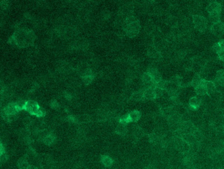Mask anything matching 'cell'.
<instances>
[{"label":"cell","instance_id":"obj_6","mask_svg":"<svg viewBox=\"0 0 224 169\" xmlns=\"http://www.w3.org/2000/svg\"><path fill=\"white\" fill-rule=\"evenodd\" d=\"M40 108V107H39V106L36 102L33 101H26L25 107H24V109L26 110L28 112H30L31 114L37 116V114Z\"/></svg>","mask_w":224,"mask_h":169},{"label":"cell","instance_id":"obj_20","mask_svg":"<svg viewBox=\"0 0 224 169\" xmlns=\"http://www.w3.org/2000/svg\"><path fill=\"white\" fill-rule=\"evenodd\" d=\"M30 165V164H29L26 159H20L18 162V167L19 169H28Z\"/></svg>","mask_w":224,"mask_h":169},{"label":"cell","instance_id":"obj_8","mask_svg":"<svg viewBox=\"0 0 224 169\" xmlns=\"http://www.w3.org/2000/svg\"><path fill=\"white\" fill-rule=\"evenodd\" d=\"M213 81L216 86H219L220 87L224 88V70H219L216 72Z\"/></svg>","mask_w":224,"mask_h":169},{"label":"cell","instance_id":"obj_16","mask_svg":"<svg viewBox=\"0 0 224 169\" xmlns=\"http://www.w3.org/2000/svg\"><path fill=\"white\" fill-rule=\"evenodd\" d=\"M141 116H142L141 112L138 111H133L129 112V114H127V116H128L129 121L130 123L131 122L135 123V122L138 121L141 118Z\"/></svg>","mask_w":224,"mask_h":169},{"label":"cell","instance_id":"obj_3","mask_svg":"<svg viewBox=\"0 0 224 169\" xmlns=\"http://www.w3.org/2000/svg\"><path fill=\"white\" fill-rule=\"evenodd\" d=\"M210 31L217 37L221 36L224 34V22L219 21L215 24H212L210 27Z\"/></svg>","mask_w":224,"mask_h":169},{"label":"cell","instance_id":"obj_5","mask_svg":"<svg viewBox=\"0 0 224 169\" xmlns=\"http://www.w3.org/2000/svg\"><path fill=\"white\" fill-rule=\"evenodd\" d=\"M203 101L201 98L197 96H193L189 99L188 106H189V109L192 110V111H197L201 107Z\"/></svg>","mask_w":224,"mask_h":169},{"label":"cell","instance_id":"obj_11","mask_svg":"<svg viewBox=\"0 0 224 169\" xmlns=\"http://www.w3.org/2000/svg\"><path fill=\"white\" fill-rule=\"evenodd\" d=\"M194 92H195V93L197 96L201 97L208 95L207 90V88H206V85L205 82V79L203 80V82H201V84L199 85V86H197L196 88H194Z\"/></svg>","mask_w":224,"mask_h":169},{"label":"cell","instance_id":"obj_2","mask_svg":"<svg viewBox=\"0 0 224 169\" xmlns=\"http://www.w3.org/2000/svg\"><path fill=\"white\" fill-rule=\"evenodd\" d=\"M192 23L194 27L201 32H204L207 30L208 21L205 17L200 15H192Z\"/></svg>","mask_w":224,"mask_h":169},{"label":"cell","instance_id":"obj_4","mask_svg":"<svg viewBox=\"0 0 224 169\" xmlns=\"http://www.w3.org/2000/svg\"><path fill=\"white\" fill-rule=\"evenodd\" d=\"M147 72L149 73L150 75H151L153 82L155 85L158 84V83L162 80L160 73L158 71V70L156 69V67H151L147 70Z\"/></svg>","mask_w":224,"mask_h":169},{"label":"cell","instance_id":"obj_17","mask_svg":"<svg viewBox=\"0 0 224 169\" xmlns=\"http://www.w3.org/2000/svg\"><path fill=\"white\" fill-rule=\"evenodd\" d=\"M131 99L135 101H141L145 100L144 99V90L142 89L138 91L133 92L131 94Z\"/></svg>","mask_w":224,"mask_h":169},{"label":"cell","instance_id":"obj_25","mask_svg":"<svg viewBox=\"0 0 224 169\" xmlns=\"http://www.w3.org/2000/svg\"><path fill=\"white\" fill-rule=\"evenodd\" d=\"M217 55H218V59L220 60L222 63L224 62V49L221 50Z\"/></svg>","mask_w":224,"mask_h":169},{"label":"cell","instance_id":"obj_26","mask_svg":"<svg viewBox=\"0 0 224 169\" xmlns=\"http://www.w3.org/2000/svg\"><path fill=\"white\" fill-rule=\"evenodd\" d=\"M221 49H224V39H221L218 42Z\"/></svg>","mask_w":224,"mask_h":169},{"label":"cell","instance_id":"obj_27","mask_svg":"<svg viewBox=\"0 0 224 169\" xmlns=\"http://www.w3.org/2000/svg\"><path fill=\"white\" fill-rule=\"evenodd\" d=\"M28 169H39L36 166H34V165H30V166H29Z\"/></svg>","mask_w":224,"mask_h":169},{"label":"cell","instance_id":"obj_14","mask_svg":"<svg viewBox=\"0 0 224 169\" xmlns=\"http://www.w3.org/2000/svg\"><path fill=\"white\" fill-rule=\"evenodd\" d=\"M221 12L218 11H215L210 13H208V18H209V21L212 22V24H215L216 22L221 21Z\"/></svg>","mask_w":224,"mask_h":169},{"label":"cell","instance_id":"obj_24","mask_svg":"<svg viewBox=\"0 0 224 169\" xmlns=\"http://www.w3.org/2000/svg\"><path fill=\"white\" fill-rule=\"evenodd\" d=\"M7 159H8V156L7 155L5 152L1 153V158H0V159H1V161L2 163H5Z\"/></svg>","mask_w":224,"mask_h":169},{"label":"cell","instance_id":"obj_21","mask_svg":"<svg viewBox=\"0 0 224 169\" xmlns=\"http://www.w3.org/2000/svg\"><path fill=\"white\" fill-rule=\"evenodd\" d=\"M143 135V130L139 127H135L133 129V136H135V138L139 139L141 137H142Z\"/></svg>","mask_w":224,"mask_h":169},{"label":"cell","instance_id":"obj_12","mask_svg":"<svg viewBox=\"0 0 224 169\" xmlns=\"http://www.w3.org/2000/svg\"><path fill=\"white\" fill-rule=\"evenodd\" d=\"M205 82L206 88H207V90L208 96H210L211 94L214 93V92L218 90L213 80H205Z\"/></svg>","mask_w":224,"mask_h":169},{"label":"cell","instance_id":"obj_23","mask_svg":"<svg viewBox=\"0 0 224 169\" xmlns=\"http://www.w3.org/2000/svg\"><path fill=\"white\" fill-rule=\"evenodd\" d=\"M212 50H213L214 53L218 54L219 51H220L221 50H222V49H221L220 46H219V43L216 42V43H215V44L213 45V46H212Z\"/></svg>","mask_w":224,"mask_h":169},{"label":"cell","instance_id":"obj_18","mask_svg":"<svg viewBox=\"0 0 224 169\" xmlns=\"http://www.w3.org/2000/svg\"><path fill=\"white\" fill-rule=\"evenodd\" d=\"M127 127H126V125H124V124L122 123H120L117 127L116 128L115 132L117 134L120 135V136H124V135L126 134L127 133Z\"/></svg>","mask_w":224,"mask_h":169},{"label":"cell","instance_id":"obj_7","mask_svg":"<svg viewBox=\"0 0 224 169\" xmlns=\"http://www.w3.org/2000/svg\"><path fill=\"white\" fill-rule=\"evenodd\" d=\"M148 55H149L150 57L156 60L160 59L161 57H162L161 51L154 45H152L148 49Z\"/></svg>","mask_w":224,"mask_h":169},{"label":"cell","instance_id":"obj_19","mask_svg":"<svg viewBox=\"0 0 224 169\" xmlns=\"http://www.w3.org/2000/svg\"><path fill=\"white\" fill-rule=\"evenodd\" d=\"M43 142L47 145H51L55 141V137L52 134H48L47 136L43 139Z\"/></svg>","mask_w":224,"mask_h":169},{"label":"cell","instance_id":"obj_10","mask_svg":"<svg viewBox=\"0 0 224 169\" xmlns=\"http://www.w3.org/2000/svg\"><path fill=\"white\" fill-rule=\"evenodd\" d=\"M156 85L152 86L149 88L143 89L144 90V99L147 100H156V98L154 93V88Z\"/></svg>","mask_w":224,"mask_h":169},{"label":"cell","instance_id":"obj_22","mask_svg":"<svg viewBox=\"0 0 224 169\" xmlns=\"http://www.w3.org/2000/svg\"><path fill=\"white\" fill-rule=\"evenodd\" d=\"M92 80H93V76L91 74H88V75L83 76V81H84V82L86 84H90Z\"/></svg>","mask_w":224,"mask_h":169},{"label":"cell","instance_id":"obj_9","mask_svg":"<svg viewBox=\"0 0 224 169\" xmlns=\"http://www.w3.org/2000/svg\"><path fill=\"white\" fill-rule=\"evenodd\" d=\"M221 10H222V6L218 1L210 2L207 7V11L208 13L215 12V11H218V12L221 13Z\"/></svg>","mask_w":224,"mask_h":169},{"label":"cell","instance_id":"obj_13","mask_svg":"<svg viewBox=\"0 0 224 169\" xmlns=\"http://www.w3.org/2000/svg\"><path fill=\"white\" fill-rule=\"evenodd\" d=\"M203 80L204 79L201 77L200 74H195L193 77H192L191 82H190V86H191L194 89L196 88L197 86H199L201 84V82H203Z\"/></svg>","mask_w":224,"mask_h":169},{"label":"cell","instance_id":"obj_15","mask_svg":"<svg viewBox=\"0 0 224 169\" xmlns=\"http://www.w3.org/2000/svg\"><path fill=\"white\" fill-rule=\"evenodd\" d=\"M101 163L103 165L105 166V167L109 168L113 166L114 161L111 157L108 156V155H103V156L101 157Z\"/></svg>","mask_w":224,"mask_h":169},{"label":"cell","instance_id":"obj_28","mask_svg":"<svg viewBox=\"0 0 224 169\" xmlns=\"http://www.w3.org/2000/svg\"><path fill=\"white\" fill-rule=\"evenodd\" d=\"M223 119H224V109H223Z\"/></svg>","mask_w":224,"mask_h":169},{"label":"cell","instance_id":"obj_1","mask_svg":"<svg viewBox=\"0 0 224 169\" xmlns=\"http://www.w3.org/2000/svg\"><path fill=\"white\" fill-rule=\"evenodd\" d=\"M140 30V24L138 20L133 16H129L125 21V31L129 37L133 38L137 35Z\"/></svg>","mask_w":224,"mask_h":169}]
</instances>
